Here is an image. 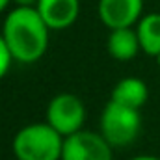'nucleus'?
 Returning a JSON list of instances; mask_svg holds the SVG:
<instances>
[{
    "label": "nucleus",
    "mask_w": 160,
    "mask_h": 160,
    "mask_svg": "<svg viewBox=\"0 0 160 160\" xmlns=\"http://www.w3.org/2000/svg\"><path fill=\"white\" fill-rule=\"evenodd\" d=\"M2 38L15 62L30 65L39 62L48 48L50 28L39 11L30 6H15L2 24Z\"/></svg>",
    "instance_id": "1"
},
{
    "label": "nucleus",
    "mask_w": 160,
    "mask_h": 160,
    "mask_svg": "<svg viewBox=\"0 0 160 160\" xmlns=\"http://www.w3.org/2000/svg\"><path fill=\"white\" fill-rule=\"evenodd\" d=\"M63 136L47 121L30 123L17 130L11 151L17 160H62Z\"/></svg>",
    "instance_id": "2"
},
{
    "label": "nucleus",
    "mask_w": 160,
    "mask_h": 160,
    "mask_svg": "<svg viewBox=\"0 0 160 160\" xmlns=\"http://www.w3.org/2000/svg\"><path fill=\"white\" fill-rule=\"evenodd\" d=\"M142 130V110L108 101L101 112L99 132L112 147L130 145Z\"/></svg>",
    "instance_id": "3"
},
{
    "label": "nucleus",
    "mask_w": 160,
    "mask_h": 160,
    "mask_svg": "<svg viewBox=\"0 0 160 160\" xmlns=\"http://www.w3.org/2000/svg\"><path fill=\"white\" fill-rule=\"evenodd\" d=\"M86 116V104L75 93H58L50 99L45 110V121L54 127L63 138L82 130Z\"/></svg>",
    "instance_id": "4"
},
{
    "label": "nucleus",
    "mask_w": 160,
    "mask_h": 160,
    "mask_svg": "<svg viewBox=\"0 0 160 160\" xmlns=\"http://www.w3.org/2000/svg\"><path fill=\"white\" fill-rule=\"evenodd\" d=\"M62 160H114V147L101 132L82 128L63 140Z\"/></svg>",
    "instance_id": "5"
},
{
    "label": "nucleus",
    "mask_w": 160,
    "mask_h": 160,
    "mask_svg": "<svg viewBox=\"0 0 160 160\" xmlns=\"http://www.w3.org/2000/svg\"><path fill=\"white\" fill-rule=\"evenodd\" d=\"M97 13L108 28H130L143 17V0H99Z\"/></svg>",
    "instance_id": "6"
},
{
    "label": "nucleus",
    "mask_w": 160,
    "mask_h": 160,
    "mask_svg": "<svg viewBox=\"0 0 160 160\" xmlns=\"http://www.w3.org/2000/svg\"><path fill=\"white\" fill-rule=\"evenodd\" d=\"M36 9L50 32L71 28L80 15V0H38Z\"/></svg>",
    "instance_id": "7"
},
{
    "label": "nucleus",
    "mask_w": 160,
    "mask_h": 160,
    "mask_svg": "<svg viewBox=\"0 0 160 160\" xmlns=\"http://www.w3.org/2000/svg\"><path fill=\"white\" fill-rule=\"evenodd\" d=\"M106 50L118 62L134 60L138 56V52H142L136 28L130 26V28H114V30H110L108 39H106Z\"/></svg>",
    "instance_id": "8"
},
{
    "label": "nucleus",
    "mask_w": 160,
    "mask_h": 160,
    "mask_svg": "<svg viewBox=\"0 0 160 160\" xmlns=\"http://www.w3.org/2000/svg\"><path fill=\"white\" fill-rule=\"evenodd\" d=\"M147 99H149V88L138 77L121 78L114 86L112 95H110V101L119 102V104L128 106V108H136V110H142L145 106Z\"/></svg>",
    "instance_id": "9"
},
{
    "label": "nucleus",
    "mask_w": 160,
    "mask_h": 160,
    "mask_svg": "<svg viewBox=\"0 0 160 160\" xmlns=\"http://www.w3.org/2000/svg\"><path fill=\"white\" fill-rule=\"evenodd\" d=\"M142 52L158 58L160 56V13H143V17L134 26Z\"/></svg>",
    "instance_id": "10"
},
{
    "label": "nucleus",
    "mask_w": 160,
    "mask_h": 160,
    "mask_svg": "<svg viewBox=\"0 0 160 160\" xmlns=\"http://www.w3.org/2000/svg\"><path fill=\"white\" fill-rule=\"evenodd\" d=\"M13 62H15V60H13V56H11V52H9V48H8L6 41L2 38V34H0V80L9 73Z\"/></svg>",
    "instance_id": "11"
},
{
    "label": "nucleus",
    "mask_w": 160,
    "mask_h": 160,
    "mask_svg": "<svg viewBox=\"0 0 160 160\" xmlns=\"http://www.w3.org/2000/svg\"><path fill=\"white\" fill-rule=\"evenodd\" d=\"M11 2L17 6H30V8H36V4H38V0H11Z\"/></svg>",
    "instance_id": "12"
},
{
    "label": "nucleus",
    "mask_w": 160,
    "mask_h": 160,
    "mask_svg": "<svg viewBox=\"0 0 160 160\" xmlns=\"http://www.w3.org/2000/svg\"><path fill=\"white\" fill-rule=\"evenodd\" d=\"M130 160H160V158L158 157H153V155H138V157H134Z\"/></svg>",
    "instance_id": "13"
},
{
    "label": "nucleus",
    "mask_w": 160,
    "mask_h": 160,
    "mask_svg": "<svg viewBox=\"0 0 160 160\" xmlns=\"http://www.w3.org/2000/svg\"><path fill=\"white\" fill-rule=\"evenodd\" d=\"M9 4H11V0H0V13H4Z\"/></svg>",
    "instance_id": "14"
},
{
    "label": "nucleus",
    "mask_w": 160,
    "mask_h": 160,
    "mask_svg": "<svg viewBox=\"0 0 160 160\" xmlns=\"http://www.w3.org/2000/svg\"><path fill=\"white\" fill-rule=\"evenodd\" d=\"M157 62H158V67H160V56H158V58H157Z\"/></svg>",
    "instance_id": "15"
}]
</instances>
